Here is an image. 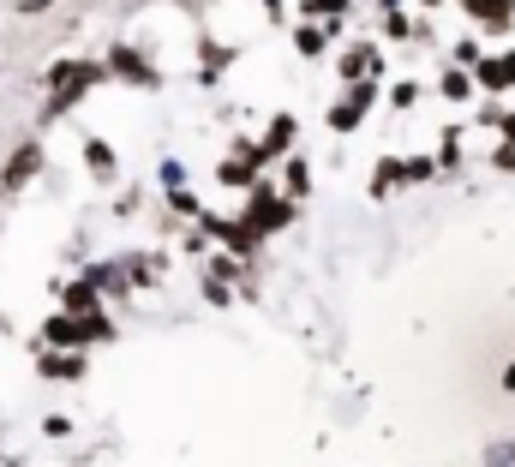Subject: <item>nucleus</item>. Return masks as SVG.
Here are the masks:
<instances>
[{
  "label": "nucleus",
  "mask_w": 515,
  "mask_h": 467,
  "mask_svg": "<svg viewBox=\"0 0 515 467\" xmlns=\"http://www.w3.org/2000/svg\"><path fill=\"white\" fill-rule=\"evenodd\" d=\"M486 84H515V54H504V66L498 60L486 66Z\"/></svg>",
  "instance_id": "2"
},
{
  "label": "nucleus",
  "mask_w": 515,
  "mask_h": 467,
  "mask_svg": "<svg viewBox=\"0 0 515 467\" xmlns=\"http://www.w3.org/2000/svg\"><path fill=\"white\" fill-rule=\"evenodd\" d=\"M504 384H510V390H515V366H510V372H504Z\"/></svg>",
  "instance_id": "3"
},
{
  "label": "nucleus",
  "mask_w": 515,
  "mask_h": 467,
  "mask_svg": "<svg viewBox=\"0 0 515 467\" xmlns=\"http://www.w3.org/2000/svg\"><path fill=\"white\" fill-rule=\"evenodd\" d=\"M474 6V18H486V24H504L510 18V0H468Z\"/></svg>",
  "instance_id": "1"
}]
</instances>
